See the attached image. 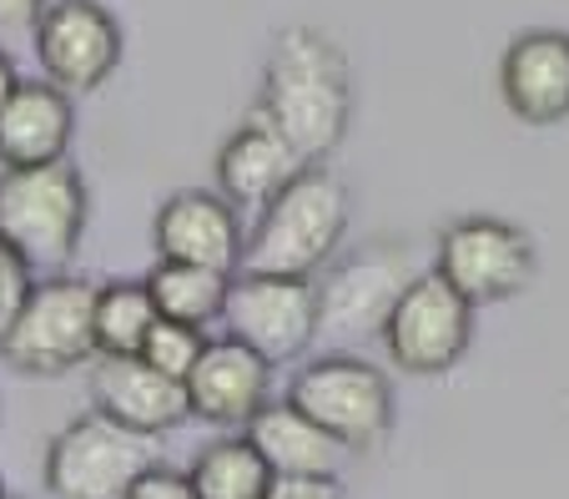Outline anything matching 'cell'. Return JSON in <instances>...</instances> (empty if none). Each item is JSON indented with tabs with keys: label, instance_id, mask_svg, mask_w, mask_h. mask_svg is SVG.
<instances>
[{
	"label": "cell",
	"instance_id": "d6986e66",
	"mask_svg": "<svg viewBox=\"0 0 569 499\" xmlns=\"http://www.w3.org/2000/svg\"><path fill=\"white\" fill-rule=\"evenodd\" d=\"M147 293L157 303V313L167 323H187V328H207L222 318L227 308V288L232 272H212V268H192V262H157L147 272Z\"/></svg>",
	"mask_w": 569,
	"mask_h": 499
},
{
	"label": "cell",
	"instance_id": "d4e9b609",
	"mask_svg": "<svg viewBox=\"0 0 569 499\" xmlns=\"http://www.w3.org/2000/svg\"><path fill=\"white\" fill-rule=\"evenodd\" d=\"M268 499H343L338 479H272Z\"/></svg>",
	"mask_w": 569,
	"mask_h": 499
},
{
	"label": "cell",
	"instance_id": "8fae6325",
	"mask_svg": "<svg viewBox=\"0 0 569 499\" xmlns=\"http://www.w3.org/2000/svg\"><path fill=\"white\" fill-rule=\"evenodd\" d=\"M419 272L409 268V252L403 248L353 252L318 288V333H333V338L383 333L388 313H393V303L403 298V288Z\"/></svg>",
	"mask_w": 569,
	"mask_h": 499
},
{
	"label": "cell",
	"instance_id": "5b68a950",
	"mask_svg": "<svg viewBox=\"0 0 569 499\" xmlns=\"http://www.w3.org/2000/svg\"><path fill=\"white\" fill-rule=\"evenodd\" d=\"M288 403L308 413L322 435H333L348 455L383 445L393 429V383L358 353H328L298 369Z\"/></svg>",
	"mask_w": 569,
	"mask_h": 499
},
{
	"label": "cell",
	"instance_id": "ba28073f",
	"mask_svg": "<svg viewBox=\"0 0 569 499\" xmlns=\"http://www.w3.org/2000/svg\"><path fill=\"white\" fill-rule=\"evenodd\" d=\"M141 469H151V439L127 435L101 413L71 419L46 445V489L56 499H127Z\"/></svg>",
	"mask_w": 569,
	"mask_h": 499
},
{
	"label": "cell",
	"instance_id": "6da1fadb",
	"mask_svg": "<svg viewBox=\"0 0 569 499\" xmlns=\"http://www.w3.org/2000/svg\"><path fill=\"white\" fill-rule=\"evenodd\" d=\"M252 117L268 121L308 167H322L353 121V71L343 51L312 26L278 31Z\"/></svg>",
	"mask_w": 569,
	"mask_h": 499
},
{
	"label": "cell",
	"instance_id": "4fadbf2b",
	"mask_svg": "<svg viewBox=\"0 0 569 499\" xmlns=\"http://www.w3.org/2000/svg\"><path fill=\"white\" fill-rule=\"evenodd\" d=\"M91 403L101 419L141 439H157L167 429L192 419L187 383L157 373L147 359H97L91 369Z\"/></svg>",
	"mask_w": 569,
	"mask_h": 499
},
{
	"label": "cell",
	"instance_id": "30bf717a",
	"mask_svg": "<svg viewBox=\"0 0 569 499\" xmlns=\"http://www.w3.org/2000/svg\"><path fill=\"white\" fill-rule=\"evenodd\" d=\"M36 61L66 97L97 91L121 66V26L101 0H56L36 21Z\"/></svg>",
	"mask_w": 569,
	"mask_h": 499
},
{
	"label": "cell",
	"instance_id": "603a6c76",
	"mask_svg": "<svg viewBox=\"0 0 569 499\" xmlns=\"http://www.w3.org/2000/svg\"><path fill=\"white\" fill-rule=\"evenodd\" d=\"M31 288H36V268L16 248H6V242H0V333L16 323V313L26 308Z\"/></svg>",
	"mask_w": 569,
	"mask_h": 499
},
{
	"label": "cell",
	"instance_id": "3957f363",
	"mask_svg": "<svg viewBox=\"0 0 569 499\" xmlns=\"http://www.w3.org/2000/svg\"><path fill=\"white\" fill-rule=\"evenodd\" d=\"M87 182L71 162L0 172V242L21 252L31 268L61 272L87 238Z\"/></svg>",
	"mask_w": 569,
	"mask_h": 499
},
{
	"label": "cell",
	"instance_id": "e0dca14e",
	"mask_svg": "<svg viewBox=\"0 0 569 499\" xmlns=\"http://www.w3.org/2000/svg\"><path fill=\"white\" fill-rule=\"evenodd\" d=\"M302 167L308 162L292 152L268 121L248 117L222 141V152H217V192H222L232 207H258L262 212Z\"/></svg>",
	"mask_w": 569,
	"mask_h": 499
},
{
	"label": "cell",
	"instance_id": "ffe728a7",
	"mask_svg": "<svg viewBox=\"0 0 569 499\" xmlns=\"http://www.w3.org/2000/svg\"><path fill=\"white\" fill-rule=\"evenodd\" d=\"M187 479H192L197 499H268L272 489V469L248 445V435H227L197 449Z\"/></svg>",
	"mask_w": 569,
	"mask_h": 499
},
{
	"label": "cell",
	"instance_id": "2e32d148",
	"mask_svg": "<svg viewBox=\"0 0 569 499\" xmlns=\"http://www.w3.org/2000/svg\"><path fill=\"white\" fill-rule=\"evenodd\" d=\"M76 131V107L51 81H21L16 97L0 107V172L16 167L66 162Z\"/></svg>",
	"mask_w": 569,
	"mask_h": 499
},
{
	"label": "cell",
	"instance_id": "52a82bcc",
	"mask_svg": "<svg viewBox=\"0 0 569 499\" xmlns=\"http://www.w3.org/2000/svg\"><path fill=\"white\" fill-rule=\"evenodd\" d=\"M383 348L393 369L419 373V379H439L469 353L473 343V303L459 298L439 272H419L403 288L383 323Z\"/></svg>",
	"mask_w": 569,
	"mask_h": 499
},
{
	"label": "cell",
	"instance_id": "5bb4252c",
	"mask_svg": "<svg viewBox=\"0 0 569 499\" xmlns=\"http://www.w3.org/2000/svg\"><path fill=\"white\" fill-rule=\"evenodd\" d=\"M272 363L258 359L237 338H207L197 369L187 373V403L192 419L217 423V429H248L252 413L268 403Z\"/></svg>",
	"mask_w": 569,
	"mask_h": 499
},
{
	"label": "cell",
	"instance_id": "9c48e42d",
	"mask_svg": "<svg viewBox=\"0 0 569 499\" xmlns=\"http://www.w3.org/2000/svg\"><path fill=\"white\" fill-rule=\"evenodd\" d=\"M227 338L248 343L258 359L292 363L318 338V288L308 278H268V272H232L222 308Z\"/></svg>",
	"mask_w": 569,
	"mask_h": 499
},
{
	"label": "cell",
	"instance_id": "7402d4cb",
	"mask_svg": "<svg viewBox=\"0 0 569 499\" xmlns=\"http://www.w3.org/2000/svg\"><path fill=\"white\" fill-rule=\"evenodd\" d=\"M202 348H207V333H202V328L167 323V318H161V323L151 328L147 348H141V359H147L157 373H167V379L187 383V373H192L197 359H202Z\"/></svg>",
	"mask_w": 569,
	"mask_h": 499
},
{
	"label": "cell",
	"instance_id": "cb8c5ba5",
	"mask_svg": "<svg viewBox=\"0 0 569 499\" xmlns=\"http://www.w3.org/2000/svg\"><path fill=\"white\" fill-rule=\"evenodd\" d=\"M127 499H197L192 479L182 469H167V465H151L137 475V485L127 489Z\"/></svg>",
	"mask_w": 569,
	"mask_h": 499
},
{
	"label": "cell",
	"instance_id": "44dd1931",
	"mask_svg": "<svg viewBox=\"0 0 569 499\" xmlns=\"http://www.w3.org/2000/svg\"><path fill=\"white\" fill-rule=\"evenodd\" d=\"M161 323L147 282H107L97 288V359H141L151 328Z\"/></svg>",
	"mask_w": 569,
	"mask_h": 499
},
{
	"label": "cell",
	"instance_id": "7a4b0ae2",
	"mask_svg": "<svg viewBox=\"0 0 569 499\" xmlns=\"http://www.w3.org/2000/svg\"><path fill=\"white\" fill-rule=\"evenodd\" d=\"M353 218V197L328 167H302L278 197L258 212L242 242V272L268 278H308L328 268Z\"/></svg>",
	"mask_w": 569,
	"mask_h": 499
},
{
	"label": "cell",
	"instance_id": "83f0119b",
	"mask_svg": "<svg viewBox=\"0 0 569 499\" xmlns=\"http://www.w3.org/2000/svg\"><path fill=\"white\" fill-rule=\"evenodd\" d=\"M0 499H6V489H0Z\"/></svg>",
	"mask_w": 569,
	"mask_h": 499
},
{
	"label": "cell",
	"instance_id": "7c38bea8",
	"mask_svg": "<svg viewBox=\"0 0 569 499\" xmlns=\"http://www.w3.org/2000/svg\"><path fill=\"white\" fill-rule=\"evenodd\" d=\"M151 242H157L161 262H192V268L237 272L242 268V218L222 192H177L157 207L151 222Z\"/></svg>",
	"mask_w": 569,
	"mask_h": 499
},
{
	"label": "cell",
	"instance_id": "ac0fdd59",
	"mask_svg": "<svg viewBox=\"0 0 569 499\" xmlns=\"http://www.w3.org/2000/svg\"><path fill=\"white\" fill-rule=\"evenodd\" d=\"M242 435L262 455V465L272 469V479H338V465L348 459V449L333 435H322L288 399L262 403Z\"/></svg>",
	"mask_w": 569,
	"mask_h": 499
},
{
	"label": "cell",
	"instance_id": "4316f807",
	"mask_svg": "<svg viewBox=\"0 0 569 499\" xmlns=\"http://www.w3.org/2000/svg\"><path fill=\"white\" fill-rule=\"evenodd\" d=\"M16 87H21V77H16V61L6 51H0V107L16 97Z\"/></svg>",
	"mask_w": 569,
	"mask_h": 499
},
{
	"label": "cell",
	"instance_id": "8992f818",
	"mask_svg": "<svg viewBox=\"0 0 569 499\" xmlns=\"http://www.w3.org/2000/svg\"><path fill=\"white\" fill-rule=\"evenodd\" d=\"M535 242L525 228L505 218H483V212L479 218H453L439 232V248H433V272L473 308L519 298L535 278Z\"/></svg>",
	"mask_w": 569,
	"mask_h": 499
},
{
	"label": "cell",
	"instance_id": "9a60e30c",
	"mask_svg": "<svg viewBox=\"0 0 569 499\" xmlns=\"http://www.w3.org/2000/svg\"><path fill=\"white\" fill-rule=\"evenodd\" d=\"M499 97L529 127H555L569 117V31H525L499 61Z\"/></svg>",
	"mask_w": 569,
	"mask_h": 499
},
{
	"label": "cell",
	"instance_id": "484cf974",
	"mask_svg": "<svg viewBox=\"0 0 569 499\" xmlns=\"http://www.w3.org/2000/svg\"><path fill=\"white\" fill-rule=\"evenodd\" d=\"M46 0H0V31H36Z\"/></svg>",
	"mask_w": 569,
	"mask_h": 499
},
{
	"label": "cell",
	"instance_id": "277c9868",
	"mask_svg": "<svg viewBox=\"0 0 569 499\" xmlns=\"http://www.w3.org/2000/svg\"><path fill=\"white\" fill-rule=\"evenodd\" d=\"M0 359L26 379H61L97 359V288L87 278L36 282L16 323L0 333Z\"/></svg>",
	"mask_w": 569,
	"mask_h": 499
}]
</instances>
